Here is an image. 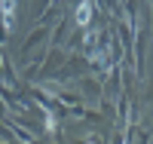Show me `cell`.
Listing matches in <instances>:
<instances>
[{
  "label": "cell",
  "mask_w": 153,
  "mask_h": 144,
  "mask_svg": "<svg viewBox=\"0 0 153 144\" xmlns=\"http://www.w3.org/2000/svg\"><path fill=\"white\" fill-rule=\"evenodd\" d=\"M89 16H92V6H89V3H80V9H76V22L86 25V22H89Z\"/></svg>",
  "instance_id": "6da1fadb"
},
{
  "label": "cell",
  "mask_w": 153,
  "mask_h": 144,
  "mask_svg": "<svg viewBox=\"0 0 153 144\" xmlns=\"http://www.w3.org/2000/svg\"><path fill=\"white\" fill-rule=\"evenodd\" d=\"M12 9H16V0H3V22H6V28L12 25Z\"/></svg>",
  "instance_id": "7a4b0ae2"
}]
</instances>
